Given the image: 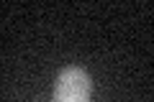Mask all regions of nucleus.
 Listing matches in <instances>:
<instances>
[{"label": "nucleus", "instance_id": "1", "mask_svg": "<svg viewBox=\"0 0 154 102\" xmlns=\"http://www.w3.org/2000/svg\"><path fill=\"white\" fill-rule=\"evenodd\" d=\"M93 79L82 66H67L54 82V102H90Z\"/></svg>", "mask_w": 154, "mask_h": 102}]
</instances>
